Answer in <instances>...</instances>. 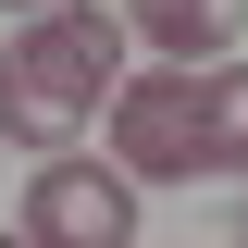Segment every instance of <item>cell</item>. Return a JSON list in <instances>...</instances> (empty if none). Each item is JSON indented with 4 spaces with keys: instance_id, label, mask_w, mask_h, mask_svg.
<instances>
[{
    "instance_id": "6da1fadb",
    "label": "cell",
    "mask_w": 248,
    "mask_h": 248,
    "mask_svg": "<svg viewBox=\"0 0 248 248\" xmlns=\"http://www.w3.org/2000/svg\"><path fill=\"white\" fill-rule=\"evenodd\" d=\"M112 75H124V13L37 0L25 25L0 37V137L13 149H75L99 124V99H112Z\"/></svg>"
},
{
    "instance_id": "277c9868",
    "label": "cell",
    "mask_w": 248,
    "mask_h": 248,
    "mask_svg": "<svg viewBox=\"0 0 248 248\" xmlns=\"http://www.w3.org/2000/svg\"><path fill=\"white\" fill-rule=\"evenodd\" d=\"M124 25L149 37V50L199 62V50H223V37H236V0H124Z\"/></svg>"
},
{
    "instance_id": "3957f363",
    "label": "cell",
    "mask_w": 248,
    "mask_h": 248,
    "mask_svg": "<svg viewBox=\"0 0 248 248\" xmlns=\"http://www.w3.org/2000/svg\"><path fill=\"white\" fill-rule=\"evenodd\" d=\"M112 161L137 186H186V174H211V137H199V75H137L124 87L112 75Z\"/></svg>"
},
{
    "instance_id": "8992f818",
    "label": "cell",
    "mask_w": 248,
    "mask_h": 248,
    "mask_svg": "<svg viewBox=\"0 0 248 248\" xmlns=\"http://www.w3.org/2000/svg\"><path fill=\"white\" fill-rule=\"evenodd\" d=\"M13 13H37V0H13Z\"/></svg>"
},
{
    "instance_id": "5b68a950",
    "label": "cell",
    "mask_w": 248,
    "mask_h": 248,
    "mask_svg": "<svg viewBox=\"0 0 248 248\" xmlns=\"http://www.w3.org/2000/svg\"><path fill=\"white\" fill-rule=\"evenodd\" d=\"M199 137H211V174L248 161V62H223L211 87H199Z\"/></svg>"
},
{
    "instance_id": "7a4b0ae2",
    "label": "cell",
    "mask_w": 248,
    "mask_h": 248,
    "mask_svg": "<svg viewBox=\"0 0 248 248\" xmlns=\"http://www.w3.org/2000/svg\"><path fill=\"white\" fill-rule=\"evenodd\" d=\"M25 248H124L137 236V174L124 161H75V149H37V186L13 211Z\"/></svg>"
}]
</instances>
